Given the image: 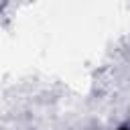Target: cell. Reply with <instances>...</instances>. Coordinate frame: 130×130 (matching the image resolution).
<instances>
[{
    "instance_id": "1",
    "label": "cell",
    "mask_w": 130,
    "mask_h": 130,
    "mask_svg": "<svg viewBox=\"0 0 130 130\" xmlns=\"http://www.w3.org/2000/svg\"><path fill=\"white\" fill-rule=\"evenodd\" d=\"M118 130H130V126H122V128H118Z\"/></svg>"
}]
</instances>
